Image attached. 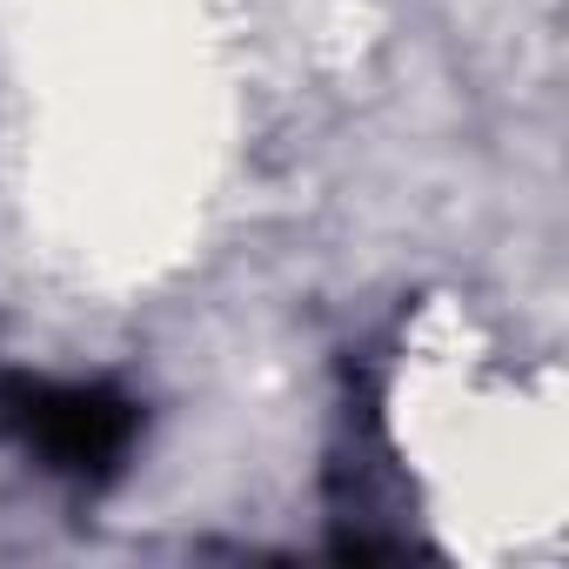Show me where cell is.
Masks as SVG:
<instances>
[{
    "instance_id": "1",
    "label": "cell",
    "mask_w": 569,
    "mask_h": 569,
    "mask_svg": "<svg viewBox=\"0 0 569 569\" xmlns=\"http://www.w3.org/2000/svg\"><path fill=\"white\" fill-rule=\"evenodd\" d=\"M0 429L28 456H41L54 476L101 482L121 469L134 442V402L101 389V382H41V376H8L0 382Z\"/></svg>"
}]
</instances>
